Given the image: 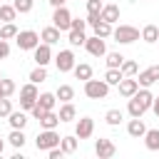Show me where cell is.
Instances as JSON below:
<instances>
[{"instance_id": "6da1fadb", "label": "cell", "mask_w": 159, "mask_h": 159, "mask_svg": "<svg viewBox=\"0 0 159 159\" xmlns=\"http://www.w3.org/2000/svg\"><path fill=\"white\" fill-rule=\"evenodd\" d=\"M112 37H114L119 45H132L134 40H139V37H142V32H139L134 25H117V27H114V32H112Z\"/></svg>"}, {"instance_id": "7a4b0ae2", "label": "cell", "mask_w": 159, "mask_h": 159, "mask_svg": "<svg viewBox=\"0 0 159 159\" xmlns=\"http://www.w3.org/2000/svg\"><path fill=\"white\" fill-rule=\"evenodd\" d=\"M37 97H40V92H37V84H35V82H27V84H22V87H20V109L30 112V109L35 107Z\"/></svg>"}, {"instance_id": "3957f363", "label": "cell", "mask_w": 159, "mask_h": 159, "mask_svg": "<svg viewBox=\"0 0 159 159\" xmlns=\"http://www.w3.org/2000/svg\"><path fill=\"white\" fill-rule=\"evenodd\" d=\"M60 142H62V137H60L55 129H42V132H37L35 147H37L40 152H47V149H52V147H60Z\"/></svg>"}, {"instance_id": "277c9868", "label": "cell", "mask_w": 159, "mask_h": 159, "mask_svg": "<svg viewBox=\"0 0 159 159\" xmlns=\"http://www.w3.org/2000/svg\"><path fill=\"white\" fill-rule=\"evenodd\" d=\"M84 94L89 97V99H104L107 94H109V84L104 82V80H87L84 82Z\"/></svg>"}, {"instance_id": "5b68a950", "label": "cell", "mask_w": 159, "mask_h": 159, "mask_svg": "<svg viewBox=\"0 0 159 159\" xmlns=\"http://www.w3.org/2000/svg\"><path fill=\"white\" fill-rule=\"evenodd\" d=\"M15 42H17L20 50H35L40 45V35L35 30H20L17 37H15Z\"/></svg>"}, {"instance_id": "8992f818", "label": "cell", "mask_w": 159, "mask_h": 159, "mask_svg": "<svg viewBox=\"0 0 159 159\" xmlns=\"http://www.w3.org/2000/svg\"><path fill=\"white\" fill-rule=\"evenodd\" d=\"M52 25H55V27H60L62 32H70V25H72V15H70V10H67L65 5L55 7V12H52Z\"/></svg>"}, {"instance_id": "52a82bcc", "label": "cell", "mask_w": 159, "mask_h": 159, "mask_svg": "<svg viewBox=\"0 0 159 159\" xmlns=\"http://www.w3.org/2000/svg\"><path fill=\"white\" fill-rule=\"evenodd\" d=\"M55 65H57V70H60V72H72V70H75V65H77V57H75V52H72V50H60V52H57V57H55Z\"/></svg>"}, {"instance_id": "ba28073f", "label": "cell", "mask_w": 159, "mask_h": 159, "mask_svg": "<svg viewBox=\"0 0 159 159\" xmlns=\"http://www.w3.org/2000/svg\"><path fill=\"white\" fill-rule=\"evenodd\" d=\"M84 50H87L92 57H104V55H107V42H104V37L92 35V37H87V42H84Z\"/></svg>"}, {"instance_id": "9c48e42d", "label": "cell", "mask_w": 159, "mask_h": 159, "mask_svg": "<svg viewBox=\"0 0 159 159\" xmlns=\"http://www.w3.org/2000/svg\"><path fill=\"white\" fill-rule=\"evenodd\" d=\"M52 45H47V42H40L35 50H32V60H35V65H42V67H47L50 62H52V50H50Z\"/></svg>"}, {"instance_id": "30bf717a", "label": "cell", "mask_w": 159, "mask_h": 159, "mask_svg": "<svg viewBox=\"0 0 159 159\" xmlns=\"http://www.w3.org/2000/svg\"><path fill=\"white\" fill-rule=\"evenodd\" d=\"M75 134H77L80 139H89V137L94 134V119H92V117H80L77 124H75Z\"/></svg>"}, {"instance_id": "8fae6325", "label": "cell", "mask_w": 159, "mask_h": 159, "mask_svg": "<svg viewBox=\"0 0 159 159\" xmlns=\"http://www.w3.org/2000/svg\"><path fill=\"white\" fill-rule=\"evenodd\" d=\"M94 154H97L99 159H109V157L117 154V147H114L112 139H97V142H94Z\"/></svg>"}, {"instance_id": "7c38bea8", "label": "cell", "mask_w": 159, "mask_h": 159, "mask_svg": "<svg viewBox=\"0 0 159 159\" xmlns=\"http://www.w3.org/2000/svg\"><path fill=\"white\" fill-rule=\"evenodd\" d=\"M137 82H139V87H152L154 82H159V65H152V67L142 70Z\"/></svg>"}, {"instance_id": "4fadbf2b", "label": "cell", "mask_w": 159, "mask_h": 159, "mask_svg": "<svg viewBox=\"0 0 159 159\" xmlns=\"http://www.w3.org/2000/svg\"><path fill=\"white\" fill-rule=\"evenodd\" d=\"M127 134L134 137V139H144V134H147V124L142 122V117H132V119L127 122Z\"/></svg>"}, {"instance_id": "5bb4252c", "label": "cell", "mask_w": 159, "mask_h": 159, "mask_svg": "<svg viewBox=\"0 0 159 159\" xmlns=\"http://www.w3.org/2000/svg\"><path fill=\"white\" fill-rule=\"evenodd\" d=\"M117 87H119V94L129 99V97H132V94H134V92L139 89V82H137L134 77H124V80H122V82H119Z\"/></svg>"}, {"instance_id": "9a60e30c", "label": "cell", "mask_w": 159, "mask_h": 159, "mask_svg": "<svg viewBox=\"0 0 159 159\" xmlns=\"http://www.w3.org/2000/svg\"><path fill=\"white\" fill-rule=\"evenodd\" d=\"M37 122H40V127H42V129H55V127H57L62 119H60V114H57L55 109H47V112H45V114H42Z\"/></svg>"}, {"instance_id": "2e32d148", "label": "cell", "mask_w": 159, "mask_h": 159, "mask_svg": "<svg viewBox=\"0 0 159 159\" xmlns=\"http://www.w3.org/2000/svg\"><path fill=\"white\" fill-rule=\"evenodd\" d=\"M104 22H109V25H114V22H119V5H114V2H109V5H104L102 7V15H99Z\"/></svg>"}, {"instance_id": "e0dca14e", "label": "cell", "mask_w": 159, "mask_h": 159, "mask_svg": "<svg viewBox=\"0 0 159 159\" xmlns=\"http://www.w3.org/2000/svg\"><path fill=\"white\" fill-rule=\"evenodd\" d=\"M92 30H94V35H99V37H112V32H114V25H109V22H104L102 17L99 20H94L92 22Z\"/></svg>"}, {"instance_id": "ac0fdd59", "label": "cell", "mask_w": 159, "mask_h": 159, "mask_svg": "<svg viewBox=\"0 0 159 159\" xmlns=\"http://www.w3.org/2000/svg\"><path fill=\"white\" fill-rule=\"evenodd\" d=\"M7 122H10V127L12 129H25V124H27V114H25V109H20V112H10L7 114Z\"/></svg>"}, {"instance_id": "d6986e66", "label": "cell", "mask_w": 159, "mask_h": 159, "mask_svg": "<svg viewBox=\"0 0 159 159\" xmlns=\"http://www.w3.org/2000/svg\"><path fill=\"white\" fill-rule=\"evenodd\" d=\"M60 27H55V25H50V27H45L42 32H40V40L42 42H47V45H55V42H60Z\"/></svg>"}, {"instance_id": "ffe728a7", "label": "cell", "mask_w": 159, "mask_h": 159, "mask_svg": "<svg viewBox=\"0 0 159 159\" xmlns=\"http://www.w3.org/2000/svg\"><path fill=\"white\" fill-rule=\"evenodd\" d=\"M77 144H80V137H77V134H67V137H62V142H60V147H62L65 154H75V152H77Z\"/></svg>"}, {"instance_id": "44dd1931", "label": "cell", "mask_w": 159, "mask_h": 159, "mask_svg": "<svg viewBox=\"0 0 159 159\" xmlns=\"http://www.w3.org/2000/svg\"><path fill=\"white\" fill-rule=\"evenodd\" d=\"M144 147L149 152H159V129H147L144 134Z\"/></svg>"}, {"instance_id": "7402d4cb", "label": "cell", "mask_w": 159, "mask_h": 159, "mask_svg": "<svg viewBox=\"0 0 159 159\" xmlns=\"http://www.w3.org/2000/svg\"><path fill=\"white\" fill-rule=\"evenodd\" d=\"M142 40H144L147 45H154V42L159 40V27H157V25H144V27H142Z\"/></svg>"}, {"instance_id": "603a6c76", "label": "cell", "mask_w": 159, "mask_h": 159, "mask_svg": "<svg viewBox=\"0 0 159 159\" xmlns=\"http://www.w3.org/2000/svg\"><path fill=\"white\" fill-rule=\"evenodd\" d=\"M122 80H124V75H122V70H119V67H107V72H104V82H107L109 87H112V84L117 87Z\"/></svg>"}, {"instance_id": "cb8c5ba5", "label": "cell", "mask_w": 159, "mask_h": 159, "mask_svg": "<svg viewBox=\"0 0 159 159\" xmlns=\"http://www.w3.org/2000/svg\"><path fill=\"white\" fill-rule=\"evenodd\" d=\"M55 94H57V102H72L75 99V87L72 84H60L55 89Z\"/></svg>"}, {"instance_id": "d4e9b609", "label": "cell", "mask_w": 159, "mask_h": 159, "mask_svg": "<svg viewBox=\"0 0 159 159\" xmlns=\"http://www.w3.org/2000/svg\"><path fill=\"white\" fill-rule=\"evenodd\" d=\"M57 114H60V119H62V122H72V119L77 117V109H75V104H72V102H62Z\"/></svg>"}, {"instance_id": "484cf974", "label": "cell", "mask_w": 159, "mask_h": 159, "mask_svg": "<svg viewBox=\"0 0 159 159\" xmlns=\"http://www.w3.org/2000/svg\"><path fill=\"white\" fill-rule=\"evenodd\" d=\"M7 142H10L15 149H22V147H25V142H27V137H25V132H22V129H12V132L7 134Z\"/></svg>"}, {"instance_id": "4316f807", "label": "cell", "mask_w": 159, "mask_h": 159, "mask_svg": "<svg viewBox=\"0 0 159 159\" xmlns=\"http://www.w3.org/2000/svg\"><path fill=\"white\" fill-rule=\"evenodd\" d=\"M15 17H17V10H15L12 2L0 5V20H2V22H15Z\"/></svg>"}, {"instance_id": "83f0119b", "label": "cell", "mask_w": 159, "mask_h": 159, "mask_svg": "<svg viewBox=\"0 0 159 159\" xmlns=\"http://www.w3.org/2000/svg\"><path fill=\"white\" fill-rule=\"evenodd\" d=\"M72 72H75L77 80H84V82H87V80L92 77V65H87V62H77Z\"/></svg>"}, {"instance_id": "f1b7e54d", "label": "cell", "mask_w": 159, "mask_h": 159, "mask_svg": "<svg viewBox=\"0 0 159 159\" xmlns=\"http://www.w3.org/2000/svg\"><path fill=\"white\" fill-rule=\"evenodd\" d=\"M37 104L45 107V109H55V104H57V94H55V92H42V94L37 97Z\"/></svg>"}, {"instance_id": "f546056e", "label": "cell", "mask_w": 159, "mask_h": 159, "mask_svg": "<svg viewBox=\"0 0 159 159\" xmlns=\"http://www.w3.org/2000/svg\"><path fill=\"white\" fill-rule=\"evenodd\" d=\"M67 40H70V45H72V47H82V45L87 42V35H84V30H70Z\"/></svg>"}, {"instance_id": "4dcf8cb0", "label": "cell", "mask_w": 159, "mask_h": 159, "mask_svg": "<svg viewBox=\"0 0 159 159\" xmlns=\"http://www.w3.org/2000/svg\"><path fill=\"white\" fill-rule=\"evenodd\" d=\"M17 32H20V30H17L15 22H2V27H0V37H2V40H15Z\"/></svg>"}, {"instance_id": "1f68e13d", "label": "cell", "mask_w": 159, "mask_h": 159, "mask_svg": "<svg viewBox=\"0 0 159 159\" xmlns=\"http://www.w3.org/2000/svg\"><path fill=\"white\" fill-rule=\"evenodd\" d=\"M122 119H124V112H122V109H107V114H104V122H107L109 127H117Z\"/></svg>"}, {"instance_id": "d6a6232c", "label": "cell", "mask_w": 159, "mask_h": 159, "mask_svg": "<svg viewBox=\"0 0 159 159\" xmlns=\"http://www.w3.org/2000/svg\"><path fill=\"white\" fill-rule=\"evenodd\" d=\"M104 2L102 0H87V17H99Z\"/></svg>"}, {"instance_id": "836d02e7", "label": "cell", "mask_w": 159, "mask_h": 159, "mask_svg": "<svg viewBox=\"0 0 159 159\" xmlns=\"http://www.w3.org/2000/svg\"><path fill=\"white\" fill-rule=\"evenodd\" d=\"M119 70H122V75H124V77H134V75L139 72L137 62H134V60H127V57H124V62H122V67H119Z\"/></svg>"}, {"instance_id": "e575fe53", "label": "cell", "mask_w": 159, "mask_h": 159, "mask_svg": "<svg viewBox=\"0 0 159 159\" xmlns=\"http://www.w3.org/2000/svg\"><path fill=\"white\" fill-rule=\"evenodd\" d=\"M47 80V67H42V65H37L32 72H30V82H35V84H40V82H45Z\"/></svg>"}, {"instance_id": "d590c367", "label": "cell", "mask_w": 159, "mask_h": 159, "mask_svg": "<svg viewBox=\"0 0 159 159\" xmlns=\"http://www.w3.org/2000/svg\"><path fill=\"white\" fill-rule=\"evenodd\" d=\"M12 5H15V10L20 15H25V12H30L35 7V0H12Z\"/></svg>"}, {"instance_id": "8d00e7d4", "label": "cell", "mask_w": 159, "mask_h": 159, "mask_svg": "<svg viewBox=\"0 0 159 159\" xmlns=\"http://www.w3.org/2000/svg\"><path fill=\"white\" fill-rule=\"evenodd\" d=\"M104 57H107V67H122V62H124V55H119V52H107Z\"/></svg>"}, {"instance_id": "74e56055", "label": "cell", "mask_w": 159, "mask_h": 159, "mask_svg": "<svg viewBox=\"0 0 159 159\" xmlns=\"http://www.w3.org/2000/svg\"><path fill=\"white\" fill-rule=\"evenodd\" d=\"M10 112H12V102H10V97H0V119H7Z\"/></svg>"}, {"instance_id": "f35d334b", "label": "cell", "mask_w": 159, "mask_h": 159, "mask_svg": "<svg viewBox=\"0 0 159 159\" xmlns=\"http://www.w3.org/2000/svg\"><path fill=\"white\" fill-rule=\"evenodd\" d=\"M0 89H2V94H5V97H10V94H12L17 87H15V82H12V80L2 77V80H0Z\"/></svg>"}, {"instance_id": "ab89813d", "label": "cell", "mask_w": 159, "mask_h": 159, "mask_svg": "<svg viewBox=\"0 0 159 159\" xmlns=\"http://www.w3.org/2000/svg\"><path fill=\"white\" fill-rule=\"evenodd\" d=\"M10 57V42L0 37V60H7Z\"/></svg>"}, {"instance_id": "60d3db41", "label": "cell", "mask_w": 159, "mask_h": 159, "mask_svg": "<svg viewBox=\"0 0 159 159\" xmlns=\"http://www.w3.org/2000/svg\"><path fill=\"white\" fill-rule=\"evenodd\" d=\"M89 22L87 20H80V17H72V25H70V30H84Z\"/></svg>"}, {"instance_id": "b9f144b4", "label": "cell", "mask_w": 159, "mask_h": 159, "mask_svg": "<svg viewBox=\"0 0 159 159\" xmlns=\"http://www.w3.org/2000/svg\"><path fill=\"white\" fill-rule=\"evenodd\" d=\"M45 112H47V109H45V107H40V104H37V102H35V107H32V109H30V114H32V117H35V119H40V117H42V114H45Z\"/></svg>"}, {"instance_id": "7bdbcfd3", "label": "cell", "mask_w": 159, "mask_h": 159, "mask_svg": "<svg viewBox=\"0 0 159 159\" xmlns=\"http://www.w3.org/2000/svg\"><path fill=\"white\" fill-rule=\"evenodd\" d=\"M65 152H62V147H52V149H47V157L50 159H60Z\"/></svg>"}, {"instance_id": "ee69618b", "label": "cell", "mask_w": 159, "mask_h": 159, "mask_svg": "<svg viewBox=\"0 0 159 159\" xmlns=\"http://www.w3.org/2000/svg\"><path fill=\"white\" fill-rule=\"evenodd\" d=\"M152 112L159 117V97H154V104H152Z\"/></svg>"}, {"instance_id": "f6af8a7d", "label": "cell", "mask_w": 159, "mask_h": 159, "mask_svg": "<svg viewBox=\"0 0 159 159\" xmlns=\"http://www.w3.org/2000/svg\"><path fill=\"white\" fill-rule=\"evenodd\" d=\"M52 7H60V5H65V0H47Z\"/></svg>"}, {"instance_id": "bcb514c9", "label": "cell", "mask_w": 159, "mask_h": 159, "mask_svg": "<svg viewBox=\"0 0 159 159\" xmlns=\"http://www.w3.org/2000/svg\"><path fill=\"white\" fill-rule=\"evenodd\" d=\"M5 152V142H2V137H0V154Z\"/></svg>"}, {"instance_id": "7dc6e473", "label": "cell", "mask_w": 159, "mask_h": 159, "mask_svg": "<svg viewBox=\"0 0 159 159\" xmlns=\"http://www.w3.org/2000/svg\"><path fill=\"white\" fill-rule=\"evenodd\" d=\"M0 97H5V94H2V89H0Z\"/></svg>"}, {"instance_id": "c3c4849f", "label": "cell", "mask_w": 159, "mask_h": 159, "mask_svg": "<svg viewBox=\"0 0 159 159\" xmlns=\"http://www.w3.org/2000/svg\"><path fill=\"white\" fill-rule=\"evenodd\" d=\"M0 80H2V72H0Z\"/></svg>"}, {"instance_id": "681fc988", "label": "cell", "mask_w": 159, "mask_h": 159, "mask_svg": "<svg viewBox=\"0 0 159 159\" xmlns=\"http://www.w3.org/2000/svg\"><path fill=\"white\" fill-rule=\"evenodd\" d=\"M0 27H2V20H0Z\"/></svg>"}]
</instances>
